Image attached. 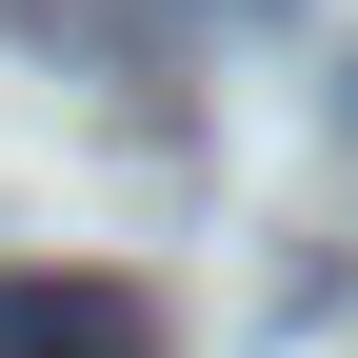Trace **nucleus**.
<instances>
[{"instance_id": "1", "label": "nucleus", "mask_w": 358, "mask_h": 358, "mask_svg": "<svg viewBox=\"0 0 358 358\" xmlns=\"http://www.w3.org/2000/svg\"><path fill=\"white\" fill-rule=\"evenodd\" d=\"M0 358H159V299H140V279H80V259H40V279H0Z\"/></svg>"}]
</instances>
